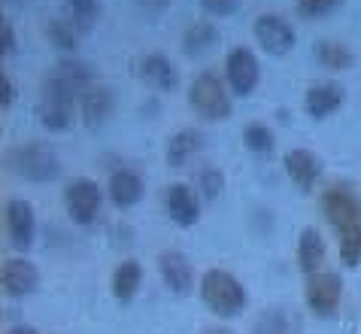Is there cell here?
<instances>
[{"label":"cell","mask_w":361,"mask_h":334,"mask_svg":"<svg viewBox=\"0 0 361 334\" xmlns=\"http://www.w3.org/2000/svg\"><path fill=\"white\" fill-rule=\"evenodd\" d=\"M322 213H325V219L331 222V225H334L337 234H340V231H346V228L361 225V201H358V195L349 186H331V189H325Z\"/></svg>","instance_id":"cell-5"},{"label":"cell","mask_w":361,"mask_h":334,"mask_svg":"<svg viewBox=\"0 0 361 334\" xmlns=\"http://www.w3.org/2000/svg\"><path fill=\"white\" fill-rule=\"evenodd\" d=\"M343 6V0H295V9L300 18H325Z\"/></svg>","instance_id":"cell-29"},{"label":"cell","mask_w":361,"mask_h":334,"mask_svg":"<svg viewBox=\"0 0 361 334\" xmlns=\"http://www.w3.org/2000/svg\"><path fill=\"white\" fill-rule=\"evenodd\" d=\"M188 104H192V109L204 121H225L234 113V104H231V95L222 83V76L213 73V70L195 76L192 88H188Z\"/></svg>","instance_id":"cell-4"},{"label":"cell","mask_w":361,"mask_h":334,"mask_svg":"<svg viewBox=\"0 0 361 334\" xmlns=\"http://www.w3.org/2000/svg\"><path fill=\"white\" fill-rule=\"evenodd\" d=\"M243 143L249 152H255V155H270L276 146L274 140V131H270L267 125H262V121H252V125L243 128Z\"/></svg>","instance_id":"cell-26"},{"label":"cell","mask_w":361,"mask_h":334,"mask_svg":"<svg viewBox=\"0 0 361 334\" xmlns=\"http://www.w3.org/2000/svg\"><path fill=\"white\" fill-rule=\"evenodd\" d=\"M100 186L94 179H73L70 186L64 189V207H67V216L76 222V225H92V222L100 216Z\"/></svg>","instance_id":"cell-6"},{"label":"cell","mask_w":361,"mask_h":334,"mask_svg":"<svg viewBox=\"0 0 361 334\" xmlns=\"http://www.w3.org/2000/svg\"><path fill=\"white\" fill-rule=\"evenodd\" d=\"M200 334H234V331L225 328V326H207V328L200 331Z\"/></svg>","instance_id":"cell-36"},{"label":"cell","mask_w":361,"mask_h":334,"mask_svg":"<svg viewBox=\"0 0 361 334\" xmlns=\"http://www.w3.org/2000/svg\"><path fill=\"white\" fill-rule=\"evenodd\" d=\"M137 73L143 83H149L152 88L158 91H170V88H176V67L170 64V58L161 55V52H149L137 61Z\"/></svg>","instance_id":"cell-17"},{"label":"cell","mask_w":361,"mask_h":334,"mask_svg":"<svg viewBox=\"0 0 361 334\" xmlns=\"http://www.w3.org/2000/svg\"><path fill=\"white\" fill-rule=\"evenodd\" d=\"M46 37H49V43L58 46L61 52H76V46H79V28L70 22L67 16H55L52 22L46 25Z\"/></svg>","instance_id":"cell-24"},{"label":"cell","mask_w":361,"mask_h":334,"mask_svg":"<svg viewBox=\"0 0 361 334\" xmlns=\"http://www.w3.org/2000/svg\"><path fill=\"white\" fill-rule=\"evenodd\" d=\"M286 174L300 191H310L322 177V158L310 149H292L286 152Z\"/></svg>","instance_id":"cell-13"},{"label":"cell","mask_w":361,"mask_h":334,"mask_svg":"<svg viewBox=\"0 0 361 334\" xmlns=\"http://www.w3.org/2000/svg\"><path fill=\"white\" fill-rule=\"evenodd\" d=\"M109 286H113L116 301L131 304V301L137 298L140 286H143V268H140V261L125 258L122 265H118V268L113 270V282H109Z\"/></svg>","instance_id":"cell-21"},{"label":"cell","mask_w":361,"mask_h":334,"mask_svg":"<svg viewBox=\"0 0 361 334\" xmlns=\"http://www.w3.org/2000/svg\"><path fill=\"white\" fill-rule=\"evenodd\" d=\"M16 100V88H13V79H9L6 73H0V107L9 109Z\"/></svg>","instance_id":"cell-33"},{"label":"cell","mask_w":361,"mask_h":334,"mask_svg":"<svg viewBox=\"0 0 361 334\" xmlns=\"http://www.w3.org/2000/svg\"><path fill=\"white\" fill-rule=\"evenodd\" d=\"M340 258L346 268L361 265V225L340 231Z\"/></svg>","instance_id":"cell-28"},{"label":"cell","mask_w":361,"mask_h":334,"mask_svg":"<svg viewBox=\"0 0 361 334\" xmlns=\"http://www.w3.org/2000/svg\"><path fill=\"white\" fill-rule=\"evenodd\" d=\"M225 76H228V85L234 95H240V97L252 95L258 79H262V67H258V58L252 49H246V46L231 49L225 58Z\"/></svg>","instance_id":"cell-8"},{"label":"cell","mask_w":361,"mask_h":334,"mask_svg":"<svg viewBox=\"0 0 361 334\" xmlns=\"http://www.w3.org/2000/svg\"><path fill=\"white\" fill-rule=\"evenodd\" d=\"M0 49H4V55H13L18 43H16V28L13 22H4V28H0Z\"/></svg>","instance_id":"cell-32"},{"label":"cell","mask_w":361,"mask_h":334,"mask_svg":"<svg viewBox=\"0 0 361 334\" xmlns=\"http://www.w3.org/2000/svg\"><path fill=\"white\" fill-rule=\"evenodd\" d=\"M252 334H292V319L283 307H274L255 319Z\"/></svg>","instance_id":"cell-27"},{"label":"cell","mask_w":361,"mask_h":334,"mask_svg":"<svg viewBox=\"0 0 361 334\" xmlns=\"http://www.w3.org/2000/svg\"><path fill=\"white\" fill-rule=\"evenodd\" d=\"M255 40L262 43L267 55H288L298 43L295 28L279 13H264L255 18Z\"/></svg>","instance_id":"cell-9"},{"label":"cell","mask_w":361,"mask_h":334,"mask_svg":"<svg viewBox=\"0 0 361 334\" xmlns=\"http://www.w3.org/2000/svg\"><path fill=\"white\" fill-rule=\"evenodd\" d=\"M313 55L325 70H349L355 64V52L346 43H337V40H319Z\"/></svg>","instance_id":"cell-22"},{"label":"cell","mask_w":361,"mask_h":334,"mask_svg":"<svg viewBox=\"0 0 361 334\" xmlns=\"http://www.w3.org/2000/svg\"><path fill=\"white\" fill-rule=\"evenodd\" d=\"M197 189L204 191V198H209V201L219 198V191L225 189V174L219 167H204L197 174Z\"/></svg>","instance_id":"cell-30"},{"label":"cell","mask_w":361,"mask_h":334,"mask_svg":"<svg viewBox=\"0 0 361 334\" xmlns=\"http://www.w3.org/2000/svg\"><path fill=\"white\" fill-rule=\"evenodd\" d=\"M143 177L137 174V170L131 167H122V170H116L113 177H109V201L118 207V210H131L137 207L140 201H143Z\"/></svg>","instance_id":"cell-16"},{"label":"cell","mask_w":361,"mask_h":334,"mask_svg":"<svg viewBox=\"0 0 361 334\" xmlns=\"http://www.w3.org/2000/svg\"><path fill=\"white\" fill-rule=\"evenodd\" d=\"M67 18L79 28V34H88L100 18V4L97 0H67Z\"/></svg>","instance_id":"cell-25"},{"label":"cell","mask_w":361,"mask_h":334,"mask_svg":"<svg viewBox=\"0 0 361 334\" xmlns=\"http://www.w3.org/2000/svg\"><path fill=\"white\" fill-rule=\"evenodd\" d=\"M6 167L27 182H52L58 177V170H61V165H58V152L49 143H39V140L9 146L6 149Z\"/></svg>","instance_id":"cell-3"},{"label":"cell","mask_w":361,"mask_h":334,"mask_svg":"<svg viewBox=\"0 0 361 334\" xmlns=\"http://www.w3.org/2000/svg\"><path fill=\"white\" fill-rule=\"evenodd\" d=\"M6 4H27V0H6Z\"/></svg>","instance_id":"cell-37"},{"label":"cell","mask_w":361,"mask_h":334,"mask_svg":"<svg viewBox=\"0 0 361 334\" xmlns=\"http://www.w3.org/2000/svg\"><path fill=\"white\" fill-rule=\"evenodd\" d=\"M6 334H39L34 326H13V328H9Z\"/></svg>","instance_id":"cell-35"},{"label":"cell","mask_w":361,"mask_h":334,"mask_svg":"<svg viewBox=\"0 0 361 334\" xmlns=\"http://www.w3.org/2000/svg\"><path fill=\"white\" fill-rule=\"evenodd\" d=\"M200 152H204V134H200L197 128H183L167 140L164 158H167L170 167H185L188 161L200 155Z\"/></svg>","instance_id":"cell-18"},{"label":"cell","mask_w":361,"mask_h":334,"mask_svg":"<svg viewBox=\"0 0 361 334\" xmlns=\"http://www.w3.org/2000/svg\"><path fill=\"white\" fill-rule=\"evenodd\" d=\"M200 301L207 304L209 313L222 319H234L246 310V289L234 273H228L222 268H209L204 277H200Z\"/></svg>","instance_id":"cell-2"},{"label":"cell","mask_w":361,"mask_h":334,"mask_svg":"<svg viewBox=\"0 0 361 334\" xmlns=\"http://www.w3.org/2000/svg\"><path fill=\"white\" fill-rule=\"evenodd\" d=\"M219 40V30L213 22H207V18H197L195 25H188V30L183 34V52L185 55H200V52H207L209 46H213Z\"/></svg>","instance_id":"cell-23"},{"label":"cell","mask_w":361,"mask_h":334,"mask_svg":"<svg viewBox=\"0 0 361 334\" xmlns=\"http://www.w3.org/2000/svg\"><path fill=\"white\" fill-rule=\"evenodd\" d=\"M158 270H161L164 286L173 292V295H192L195 289V268L179 249H164L158 256Z\"/></svg>","instance_id":"cell-11"},{"label":"cell","mask_w":361,"mask_h":334,"mask_svg":"<svg viewBox=\"0 0 361 334\" xmlns=\"http://www.w3.org/2000/svg\"><path fill=\"white\" fill-rule=\"evenodd\" d=\"M343 100H346V95L337 83H319V85H310L307 97H304V107L313 119H328L343 107Z\"/></svg>","instance_id":"cell-19"},{"label":"cell","mask_w":361,"mask_h":334,"mask_svg":"<svg viewBox=\"0 0 361 334\" xmlns=\"http://www.w3.org/2000/svg\"><path fill=\"white\" fill-rule=\"evenodd\" d=\"M113 109H116V97H113V91H109L106 85H92L82 95V100H79V113H82V121L92 131L97 128H104L109 116H113Z\"/></svg>","instance_id":"cell-14"},{"label":"cell","mask_w":361,"mask_h":334,"mask_svg":"<svg viewBox=\"0 0 361 334\" xmlns=\"http://www.w3.org/2000/svg\"><path fill=\"white\" fill-rule=\"evenodd\" d=\"M170 4H173V0H140V6L149 9V13H164Z\"/></svg>","instance_id":"cell-34"},{"label":"cell","mask_w":361,"mask_h":334,"mask_svg":"<svg viewBox=\"0 0 361 334\" xmlns=\"http://www.w3.org/2000/svg\"><path fill=\"white\" fill-rule=\"evenodd\" d=\"M167 216L173 219L179 228L197 225L200 204H197V195L185 186V182H173V186L167 189Z\"/></svg>","instance_id":"cell-15"},{"label":"cell","mask_w":361,"mask_h":334,"mask_svg":"<svg viewBox=\"0 0 361 334\" xmlns=\"http://www.w3.org/2000/svg\"><path fill=\"white\" fill-rule=\"evenodd\" d=\"M0 282H4V292L9 298H25L31 292H37L39 270L27 258H6L4 270H0Z\"/></svg>","instance_id":"cell-12"},{"label":"cell","mask_w":361,"mask_h":334,"mask_svg":"<svg viewBox=\"0 0 361 334\" xmlns=\"http://www.w3.org/2000/svg\"><path fill=\"white\" fill-rule=\"evenodd\" d=\"M6 234L9 243L16 249H31L34 246V237H37V216H34V207L22 198H13L6 201Z\"/></svg>","instance_id":"cell-10"},{"label":"cell","mask_w":361,"mask_h":334,"mask_svg":"<svg viewBox=\"0 0 361 334\" xmlns=\"http://www.w3.org/2000/svg\"><path fill=\"white\" fill-rule=\"evenodd\" d=\"M322 261H325V240L316 228H304L298 237V265L307 277L322 270Z\"/></svg>","instance_id":"cell-20"},{"label":"cell","mask_w":361,"mask_h":334,"mask_svg":"<svg viewBox=\"0 0 361 334\" xmlns=\"http://www.w3.org/2000/svg\"><path fill=\"white\" fill-rule=\"evenodd\" d=\"M307 307L316 313V316H334L340 307V298H343V282H340L337 273L331 270H319L313 277H307V289H304Z\"/></svg>","instance_id":"cell-7"},{"label":"cell","mask_w":361,"mask_h":334,"mask_svg":"<svg viewBox=\"0 0 361 334\" xmlns=\"http://www.w3.org/2000/svg\"><path fill=\"white\" fill-rule=\"evenodd\" d=\"M92 85H97V76L92 64L79 58H61L52 67V73L43 79L39 88V100H37V116L43 121L46 131H67L73 125V109L76 100H82V95Z\"/></svg>","instance_id":"cell-1"},{"label":"cell","mask_w":361,"mask_h":334,"mask_svg":"<svg viewBox=\"0 0 361 334\" xmlns=\"http://www.w3.org/2000/svg\"><path fill=\"white\" fill-rule=\"evenodd\" d=\"M200 6H204L209 16H216V18H228V16L237 13L240 0H200Z\"/></svg>","instance_id":"cell-31"}]
</instances>
